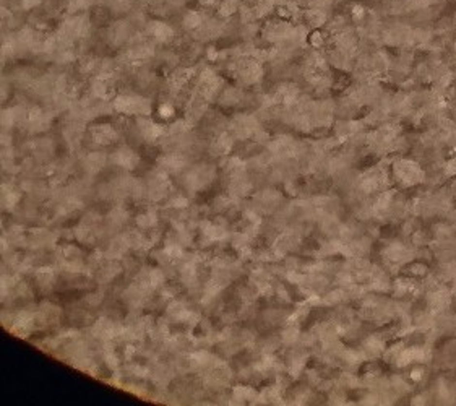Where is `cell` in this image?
Returning a JSON list of instances; mask_svg holds the SVG:
<instances>
[{"label": "cell", "mask_w": 456, "mask_h": 406, "mask_svg": "<svg viewBox=\"0 0 456 406\" xmlns=\"http://www.w3.org/2000/svg\"><path fill=\"white\" fill-rule=\"evenodd\" d=\"M159 112H161L162 117H171V115L174 114V109H172L171 104H162L159 108Z\"/></svg>", "instance_id": "5"}, {"label": "cell", "mask_w": 456, "mask_h": 406, "mask_svg": "<svg viewBox=\"0 0 456 406\" xmlns=\"http://www.w3.org/2000/svg\"><path fill=\"white\" fill-rule=\"evenodd\" d=\"M422 377H424V369H422L421 366L414 367L411 374H409V379H411L412 382H421Z\"/></svg>", "instance_id": "3"}, {"label": "cell", "mask_w": 456, "mask_h": 406, "mask_svg": "<svg viewBox=\"0 0 456 406\" xmlns=\"http://www.w3.org/2000/svg\"><path fill=\"white\" fill-rule=\"evenodd\" d=\"M115 161H117L119 164L125 166V168H133V164L137 163V156H135L132 151L122 150V151H117V155H115Z\"/></svg>", "instance_id": "2"}, {"label": "cell", "mask_w": 456, "mask_h": 406, "mask_svg": "<svg viewBox=\"0 0 456 406\" xmlns=\"http://www.w3.org/2000/svg\"><path fill=\"white\" fill-rule=\"evenodd\" d=\"M115 132L109 125H99L94 128V138L99 143H110L114 140Z\"/></svg>", "instance_id": "1"}, {"label": "cell", "mask_w": 456, "mask_h": 406, "mask_svg": "<svg viewBox=\"0 0 456 406\" xmlns=\"http://www.w3.org/2000/svg\"><path fill=\"white\" fill-rule=\"evenodd\" d=\"M155 223H156L155 215H145V216H140V218H138V224L140 226H145V228H148V226H151Z\"/></svg>", "instance_id": "4"}]
</instances>
